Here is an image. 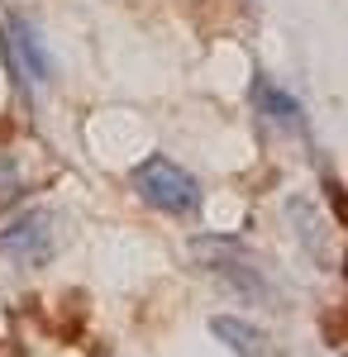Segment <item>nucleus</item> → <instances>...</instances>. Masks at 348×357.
<instances>
[{
  "instance_id": "obj_2",
  "label": "nucleus",
  "mask_w": 348,
  "mask_h": 357,
  "mask_svg": "<svg viewBox=\"0 0 348 357\" xmlns=\"http://www.w3.org/2000/svg\"><path fill=\"white\" fill-rule=\"evenodd\" d=\"M129 186H134V195L148 210H162V215H196L201 210V181L182 162L162 158V153L143 158L129 172Z\"/></svg>"
},
{
  "instance_id": "obj_4",
  "label": "nucleus",
  "mask_w": 348,
  "mask_h": 357,
  "mask_svg": "<svg viewBox=\"0 0 348 357\" xmlns=\"http://www.w3.org/2000/svg\"><path fill=\"white\" fill-rule=\"evenodd\" d=\"M57 252V215L53 210H24L20 220L0 229V257L15 267H43Z\"/></svg>"
},
{
  "instance_id": "obj_6",
  "label": "nucleus",
  "mask_w": 348,
  "mask_h": 357,
  "mask_svg": "<svg viewBox=\"0 0 348 357\" xmlns=\"http://www.w3.org/2000/svg\"><path fill=\"white\" fill-rule=\"evenodd\" d=\"M253 105L263 114V124H272L277 134H300L305 138V114H300V105H296L282 86H272L268 77L253 82Z\"/></svg>"
},
{
  "instance_id": "obj_1",
  "label": "nucleus",
  "mask_w": 348,
  "mask_h": 357,
  "mask_svg": "<svg viewBox=\"0 0 348 357\" xmlns=\"http://www.w3.org/2000/svg\"><path fill=\"white\" fill-rule=\"evenodd\" d=\"M191 252H196V262L210 276H219L239 301H253V305L277 301V286H272L268 267H263L243 243H234V238H201Z\"/></svg>"
},
{
  "instance_id": "obj_7",
  "label": "nucleus",
  "mask_w": 348,
  "mask_h": 357,
  "mask_svg": "<svg viewBox=\"0 0 348 357\" xmlns=\"http://www.w3.org/2000/svg\"><path fill=\"white\" fill-rule=\"evenodd\" d=\"M24 195V176H20V162L10 148H0V210H10L15 200Z\"/></svg>"
},
{
  "instance_id": "obj_5",
  "label": "nucleus",
  "mask_w": 348,
  "mask_h": 357,
  "mask_svg": "<svg viewBox=\"0 0 348 357\" xmlns=\"http://www.w3.org/2000/svg\"><path fill=\"white\" fill-rule=\"evenodd\" d=\"M210 333L234 357H282V348L272 343V333L263 324H253V319H243V314H215Z\"/></svg>"
},
{
  "instance_id": "obj_3",
  "label": "nucleus",
  "mask_w": 348,
  "mask_h": 357,
  "mask_svg": "<svg viewBox=\"0 0 348 357\" xmlns=\"http://www.w3.org/2000/svg\"><path fill=\"white\" fill-rule=\"evenodd\" d=\"M0 57H5V72L20 91H34L53 77V62L38 43V29L29 24L24 15H0Z\"/></svg>"
}]
</instances>
